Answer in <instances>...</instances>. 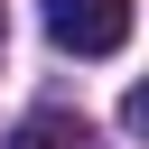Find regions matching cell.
Here are the masks:
<instances>
[{"label": "cell", "mask_w": 149, "mask_h": 149, "mask_svg": "<svg viewBox=\"0 0 149 149\" xmlns=\"http://www.w3.org/2000/svg\"><path fill=\"white\" fill-rule=\"evenodd\" d=\"M9 149H65V121H56V112H37V121H28Z\"/></svg>", "instance_id": "7a4b0ae2"}, {"label": "cell", "mask_w": 149, "mask_h": 149, "mask_svg": "<svg viewBox=\"0 0 149 149\" xmlns=\"http://www.w3.org/2000/svg\"><path fill=\"white\" fill-rule=\"evenodd\" d=\"M47 37L65 56H121L130 47V0H47Z\"/></svg>", "instance_id": "6da1fadb"}, {"label": "cell", "mask_w": 149, "mask_h": 149, "mask_svg": "<svg viewBox=\"0 0 149 149\" xmlns=\"http://www.w3.org/2000/svg\"><path fill=\"white\" fill-rule=\"evenodd\" d=\"M0 47H9V19H0Z\"/></svg>", "instance_id": "3957f363"}]
</instances>
